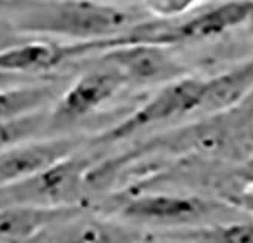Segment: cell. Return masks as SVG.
<instances>
[{
    "instance_id": "obj_13",
    "label": "cell",
    "mask_w": 253,
    "mask_h": 243,
    "mask_svg": "<svg viewBox=\"0 0 253 243\" xmlns=\"http://www.w3.org/2000/svg\"><path fill=\"white\" fill-rule=\"evenodd\" d=\"M57 95V88L50 84H29L0 90V122L43 109Z\"/></svg>"
},
{
    "instance_id": "obj_9",
    "label": "cell",
    "mask_w": 253,
    "mask_h": 243,
    "mask_svg": "<svg viewBox=\"0 0 253 243\" xmlns=\"http://www.w3.org/2000/svg\"><path fill=\"white\" fill-rule=\"evenodd\" d=\"M253 11V0H227L185 22L169 23L171 44L208 40L247 23Z\"/></svg>"
},
{
    "instance_id": "obj_6",
    "label": "cell",
    "mask_w": 253,
    "mask_h": 243,
    "mask_svg": "<svg viewBox=\"0 0 253 243\" xmlns=\"http://www.w3.org/2000/svg\"><path fill=\"white\" fill-rule=\"evenodd\" d=\"M119 44V35L104 40L60 43L52 40H29L0 49V71L43 73L70 60H78L92 52H104Z\"/></svg>"
},
{
    "instance_id": "obj_11",
    "label": "cell",
    "mask_w": 253,
    "mask_h": 243,
    "mask_svg": "<svg viewBox=\"0 0 253 243\" xmlns=\"http://www.w3.org/2000/svg\"><path fill=\"white\" fill-rule=\"evenodd\" d=\"M75 205L63 207H0V242L35 240L47 227L77 213Z\"/></svg>"
},
{
    "instance_id": "obj_3",
    "label": "cell",
    "mask_w": 253,
    "mask_h": 243,
    "mask_svg": "<svg viewBox=\"0 0 253 243\" xmlns=\"http://www.w3.org/2000/svg\"><path fill=\"white\" fill-rule=\"evenodd\" d=\"M205 81L195 76H180L167 82L134 113L105 131L98 141L115 143L131 137L142 129L194 113L200 105Z\"/></svg>"
},
{
    "instance_id": "obj_17",
    "label": "cell",
    "mask_w": 253,
    "mask_h": 243,
    "mask_svg": "<svg viewBox=\"0 0 253 243\" xmlns=\"http://www.w3.org/2000/svg\"><path fill=\"white\" fill-rule=\"evenodd\" d=\"M229 202L238 205V207H243L244 210L253 214V189L233 193V196H229Z\"/></svg>"
},
{
    "instance_id": "obj_15",
    "label": "cell",
    "mask_w": 253,
    "mask_h": 243,
    "mask_svg": "<svg viewBox=\"0 0 253 243\" xmlns=\"http://www.w3.org/2000/svg\"><path fill=\"white\" fill-rule=\"evenodd\" d=\"M44 126H47V113L42 109L0 122V151L34 139Z\"/></svg>"
},
{
    "instance_id": "obj_2",
    "label": "cell",
    "mask_w": 253,
    "mask_h": 243,
    "mask_svg": "<svg viewBox=\"0 0 253 243\" xmlns=\"http://www.w3.org/2000/svg\"><path fill=\"white\" fill-rule=\"evenodd\" d=\"M92 160L72 155L26 178L0 185V207H63L74 205Z\"/></svg>"
},
{
    "instance_id": "obj_16",
    "label": "cell",
    "mask_w": 253,
    "mask_h": 243,
    "mask_svg": "<svg viewBox=\"0 0 253 243\" xmlns=\"http://www.w3.org/2000/svg\"><path fill=\"white\" fill-rule=\"evenodd\" d=\"M200 0H145V6L159 17L171 18L189 11Z\"/></svg>"
},
{
    "instance_id": "obj_8",
    "label": "cell",
    "mask_w": 253,
    "mask_h": 243,
    "mask_svg": "<svg viewBox=\"0 0 253 243\" xmlns=\"http://www.w3.org/2000/svg\"><path fill=\"white\" fill-rule=\"evenodd\" d=\"M80 141L69 137L26 140L0 151V185L26 178L77 152Z\"/></svg>"
},
{
    "instance_id": "obj_1",
    "label": "cell",
    "mask_w": 253,
    "mask_h": 243,
    "mask_svg": "<svg viewBox=\"0 0 253 243\" xmlns=\"http://www.w3.org/2000/svg\"><path fill=\"white\" fill-rule=\"evenodd\" d=\"M23 32L75 41L104 40L130 29L133 14L95 0H5Z\"/></svg>"
},
{
    "instance_id": "obj_12",
    "label": "cell",
    "mask_w": 253,
    "mask_h": 243,
    "mask_svg": "<svg viewBox=\"0 0 253 243\" xmlns=\"http://www.w3.org/2000/svg\"><path fill=\"white\" fill-rule=\"evenodd\" d=\"M137 237L116 223L83 219L81 210L47 227L35 240L52 242H130Z\"/></svg>"
},
{
    "instance_id": "obj_10",
    "label": "cell",
    "mask_w": 253,
    "mask_h": 243,
    "mask_svg": "<svg viewBox=\"0 0 253 243\" xmlns=\"http://www.w3.org/2000/svg\"><path fill=\"white\" fill-rule=\"evenodd\" d=\"M253 95V58L205 81L197 111L208 114L233 108Z\"/></svg>"
},
{
    "instance_id": "obj_7",
    "label": "cell",
    "mask_w": 253,
    "mask_h": 243,
    "mask_svg": "<svg viewBox=\"0 0 253 243\" xmlns=\"http://www.w3.org/2000/svg\"><path fill=\"white\" fill-rule=\"evenodd\" d=\"M224 208L223 204L200 196L151 193L126 201L122 205L121 214L130 220L153 225L186 227Z\"/></svg>"
},
{
    "instance_id": "obj_5",
    "label": "cell",
    "mask_w": 253,
    "mask_h": 243,
    "mask_svg": "<svg viewBox=\"0 0 253 243\" xmlns=\"http://www.w3.org/2000/svg\"><path fill=\"white\" fill-rule=\"evenodd\" d=\"M125 38V34H124ZM101 64L116 69L128 84H167L180 76H185L186 69L180 64L167 46L128 41L107 49L101 55Z\"/></svg>"
},
{
    "instance_id": "obj_14",
    "label": "cell",
    "mask_w": 253,
    "mask_h": 243,
    "mask_svg": "<svg viewBox=\"0 0 253 243\" xmlns=\"http://www.w3.org/2000/svg\"><path fill=\"white\" fill-rule=\"evenodd\" d=\"M172 239L192 242H227V243H253V222H221L208 227L183 230Z\"/></svg>"
},
{
    "instance_id": "obj_4",
    "label": "cell",
    "mask_w": 253,
    "mask_h": 243,
    "mask_svg": "<svg viewBox=\"0 0 253 243\" xmlns=\"http://www.w3.org/2000/svg\"><path fill=\"white\" fill-rule=\"evenodd\" d=\"M125 85L122 74L107 64L85 71L60 95L47 114V125L53 129H64L84 120Z\"/></svg>"
},
{
    "instance_id": "obj_19",
    "label": "cell",
    "mask_w": 253,
    "mask_h": 243,
    "mask_svg": "<svg viewBox=\"0 0 253 243\" xmlns=\"http://www.w3.org/2000/svg\"><path fill=\"white\" fill-rule=\"evenodd\" d=\"M247 26H249V29H250V32L253 34V11H252V14H250V17H249V20H247Z\"/></svg>"
},
{
    "instance_id": "obj_18",
    "label": "cell",
    "mask_w": 253,
    "mask_h": 243,
    "mask_svg": "<svg viewBox=\"0 0 253 243\" xmlns=\"http://www.w3.org/2000/svg\"><path fill=\"white\" fill-rule=\"evenodd\" d=\"M238 176H240L244 182H247V184L252 187V189H253V157L249 158V160L240 167Z\"/></svg>"
}]
</instances>
